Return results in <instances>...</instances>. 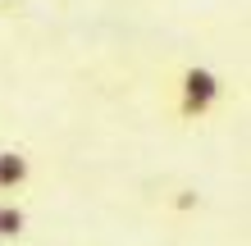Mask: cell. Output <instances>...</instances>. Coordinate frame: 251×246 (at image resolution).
I'll list each match as a JSON object with an SVG mask.
<instances>
[{
  "instance_id": "1",
  "label": "cell",
  "mask_w": 251,
  "mask_h": 246,
  "mask_svg": "<svg viewBox=\"0 0 251 246\" xmlns=\"http://www.w3.org/2000/svg\"><path fill=\"white\" fill-rule=\"evenodd\" d=\"M219 96H224V82H219L215 68H205V64H187L183 73H178V114L192 123V119H205L215 105H219Z\"/></svg>"
},
{
  "instance_id": "3",
  "label": "cell",
  "mask_w": 251,
  "mask_h": 246,
  "mask_svg": "<svg viewBox=\"0 0 251 246\" xmlns=\"http://www.w3.org/2000/svg\"><path fill=\"white\" fill-rule=\"evenodd\" d=\"M27 233V210L14 201H0V242H19Z\"/></svg>"
},
{
  "instance_id": "2",
  "label": "cell",
  "mask_w": 251,
  "mask_h": 246,
  "mask_svg": "<svg viewBox=\"0 0 251 246\" xmlns=\"http://www.w3.org/2000/svg\"><path fill=\"white\" fill-rule=\"evenodd\" d=\"M27 178H32V160L23 151H0V192H19L27 187Z\"/></svg>"
},
{
  "instance_id": "4",
  "label": "cell",
  "mask_w": 251,
  "mask_h": 246,
  "mask_svg": "<svg viewBox=\"0 0 251 246\" xmlns=\"http://www.w3.org/2000/svg\"><path fill=\"white\" fill-rule=\"evenodd\" d=\"M0 5H5V0H0Z\"/></svg>"
}]
</instances>
